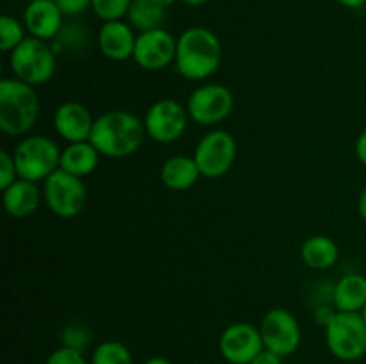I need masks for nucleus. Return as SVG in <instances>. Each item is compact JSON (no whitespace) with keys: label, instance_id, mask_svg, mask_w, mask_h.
I'll return each instance as SVG.
<instances>
[{"label":"nucleus","instance_id":"29","mask_svg":"<svg viewBox=\"0 0 366 364\" xmlns=\"http://www.w3.org/2000/svg\"><path fill=\"white\" fill-rule=\"evenodd\" d=\"M64 16H79L92 7V0H54Z\"/></svg>","mask_w":366,"mask_h":364},{"label":"nucleus","instance_id":"25","mask_svg":"<svg viewBox=\"0 0 366 364\" xmlns=\"http://www.w3.org/2000/svg\"><path fill=\"white\" fill-rule=\"evenodd\" d=\"M132 0H92V11L102 21L122 20L127 16Z\"/></svg>","mask_w":366,"mask_h":364},{"label":"nucleus","instance_id":"16","mask_svg":"<svg viewBox=\"0 0 366 364\" xmlns=\"http://www.w3.org/2000/svg\"><path fill=\"white\" fill-rule=\"evenodd\" d=\"M136 38L134 29L125 21H104L99 31V49L104 57L122 63L134 56Z\"/></svg>","mask_w":366,"mask_h":364},{"label":"nucleus","instance_id":"17","mask_svg":"<svg viewBox=\"0 0 366 364\" xmlns=\"http://www.w3.org/2000/svg\"><path fill=\"white\" fill-rule=\"evenodd\" d=\"M4 209L13 218H29L41 203V189L38 182L18 178L9 188L2 189Z\"/></svg>","mask_w":366,"mask_h":364},{"label":"nucleus","instance_id":"15","mask_svg":"<svg viewBox=\"0 0 366 364\" xmlns=\"http://www.w3.org/2000/svg\"><path fill=\"white\" fill-rule=\"evenodd\" d=\"M63 16L54 0H31L24 11V25L32 38L49 41L59 34Z\"/></svg>","mask_w":366,"mask_h":364},{"label":"nucleus","instance_id":"32","mask_svg":"<svg viewBox=\"0 0 366 364\" xmlns=\"http://www.w3.org/2000/svg\"><path fill=\"white\" fill-rule=\"evenodd\" d=\"M357 211H360V216L363 218V221L366 223V186L363 191H361L360 198H357Z\"/></svg>","mask_w":366,"mask_h":364},{"label":"nucleus","instance_id":"22","mask_svg":"<svg viewBox=\"0 0 366 364\" xmlns=\"http://www.w3.org/2000/svg\"><path fill=\"white\" fill-rule=\"evenodd\" d=\"M167 18V9L156 0H132L127 13V24L139 32L161 29Z\"/></svg>","mask_w":366,"mask_h":364},{"label":"nucleus","instance_id":"20","mask_svg":"<svg viewBox=\"0 0 366 364\" xmlns=\"http://www.w3.org/2000/svg\"><path fill=\"white\" fill-rule=\"evenodd\" d=\"M300 257L304 264L311 270L324 271L338 263L340 248L336 241L329 236L315 234L307 238L300 246Z\"/></svg>","mask_w":366,"mask_h":364},{"label":"nucleus","instance_id":"27","mask_svg":"<svg viewBox=\"0 0 366 364\" xmlns=\"http://www.w3.org/2000/svg\"><path fill=\"white\" fill-rule=\"evenodd\" d=\"M63 346H70L75 350H84L89 343V332L88 328L81 327V325H68L63 332Z\"/></svg>","mask_w":366,"mask_h":364},{"label":"nucleus","instance_id":"28","mask_svg":"<svg viewBox=\"0 0 366 364\" xmlns=\"http://www.w3.org/2000/svg\"><path fill=\"white\" fill-rule=\"evenodd\" d=\"M45 364H88L81 350L70 348V346H61L54 350L49 355Z\"/></svg>","mask_w":366,"mask_h":364},{"label":"nucleus","instance_id":"36","mask_svg":"<svg viewBox=\"0 0 366 364\" xmlns=\"http://www.w3.org/2000/svg\"><path fill=\"white\" fill-rule=\"evenodd\" d=\"M157 4H159L161 7H164V9H168V7H172L174 6L175 2H177V0H156Z\"/></svg>","mask_w":366,"mask_h":364},{"label":"nucleus","instance_id":"8","mask_svg":"<svg viewBox=\"0 0 366 364\" xmlns=\"http://www.w3.org/2000/svg\"><path fill=\"white\" fill-rule=\"evenodd\" d=\"M236 156H238V145L234 136L222 128H214L204 134L193 152V159L199 166L200 175L206 178H220L229 173Z\"/></svg>","mask_w":366,"mask_h":364},{"label":"nucleus","instance_id":"24","mask_svg":"<svg viewBox=\"0 0 366 364\" xmlns=\"http://www.w3.org/2000/svg\"><path fill=\"white\" fill-rule=\"evenodd\" d=\"M25 31H27L25 25L20 24L16 18L4 14L0 18V50L6 54L13 52L16 46H20L27 39Z\"/></svg>","mask_w":366,"mask_h":364},{"label":"nucleus","instance_id":"38","mask_svg":"<svg viewBox=\"0 0 366 364\" xmlns=\"http://www.w3.org/2000/svg\"><path fill=\"white\" fill-rule=\"evenodd\" d=\"M200 364H202V363H200Z\"/></svg>","mask_w":366,"mask_h":364},{"label":"nucleus","instance_id":"35","mask_svg":"<svg viewBox=\"0 0 366 364\" xmlns=\"http://www.w3.org/2000/svg\"><path fill=\"white\" fill-rule=\"evenodd\" d=\"M179 2L186 4V6L199 7V6H204V4H207V2H209V0H179Z\"/></svg>","mask_w":366,"mask_h":364},{"label":"nucleus","instance_id":"23","mask_svg":"<svg viewBox=\"0 0 366 364\" xmlns=\"http://www.w3.org/2000/svg\"><path fill=\"white\" fill-rule=\"evenodd\" d=\"M92 364H132V353L124 343L104 341L93 352Z\"/></svg>","mask_w":366,"mask_h":364},{"label":"nucleus","instance_id":"26","mask_svg":"<svg viewBox=\"0 0 366 364\" xmlns=\"http://www.w3.org/2000/svg\"><path fill=\"white\" fill-rule=\"evenodd\" d=\"M18 178L20 177H18L14 156L7 150H0V189L9 188Z\"/></svg>","mask_w":366,"mask_h":364},{"label":"nucleus","instance_id":"11","mask_svg":"<svg viewBox=\"0 0 366 364\" xmlns=\"http://www.w3.org/2000/svg\"><path fill=\"white\" fill-rule=\"evenodd\" d=\"M259 330L264 348L281 357L295 353L300 346V339H302L297 318L282 307H274L264 314Z\"/></svg>","mask_w":366,"mask_h":364},{"label":"nucleus","instance_id":"1","mask_svg":"<svg viewBox=\"0 0 366 364\" xmlns=\"http://www.w3.org/2000/svg\"><path fill=\"white\" fill-rule=\"evenodd\" d=\"M145 138V123L136 114L114 109L95 118L89 141L102 157L125 159L142 148Z\"/></svg>","mask_w":366,"mask_h":364},{"label":"nucleus","instance_id":"7","mask_svg":"<svg viewBox=\"0 0 366 364\" xmlns=\"http://www.w3.org/2000/svg\"><path fill=\"white\" fill-rule=\"evenodd\" d=\"M43 198L56 216L68 220L84 211L88 191L81 177H75L59 168L43 182Z\"/></svg>","mask_w":366,"mask_h":364},{"label":"nucleus","instance_id":"34","mask_svg":"<svg viewBox=\"0 0 366 364\" xmlns=\"http://www.w3.org/2000/svg\"><path fill=\"white\" fill-rule=\"evenodd\" d=\"M145 364H172V360H168L167 357H150Z\"/></svg>","mask_w":366,"mask_h":364},{"label":"nucleus","instance_id":"21","mask_svg":"<svg viewBox=\"0 0 366 364\" xmlns=\"http://www.w3.org/2000/svg\"><path fill=\"white\" fill-rule=\"evenodd\" d=\"M336 310L342 313H361L366 305V277L361 273H347L336 282L335 295Z\"/></svg>","mask_w":366,"mask_h":364},{"label":"nucleus","instance_id":"3","mask_svg":"<svg viewBox=\"0 0 366 364\" xmlns=\"http://www.w3.org/2000/svg\"><path fill=\"white\" fill-rule=\"evenodd\" d=\"M39 116V98L34 86L16 77L0 81V131L13 138L25 136Z\"/></svg>","mask_w":366,"mask_h":364},{"label":"nucleus","instance_id":"5","mask_svg":"<svg viewBox=\"0 0 366 364\" xmlns=\"http://www.w3.org/2000/svg\"><path fill=\"white\" fill-rule=\"evenodd\" d=\"M13 75L31 86H43L56 74V54L46 41L29 36L9 54Z\"/></svg>","mask_w":366,"mask_h":364},{"label":"nucleus","instance_id":"9","mask_svg":"<svg viewBox=\"0 0 366 364\" xmlns=\"http://www.w3.org/2000/svg\"><path fill=\"white\" fill-rule=\"evenodd\" d=\"M189 114L184 106L172 98H163L154 102L149 107L145 114V131L150 139L163 145H170L177 139L182 138V134L188 128Z\"/></svg>","mask_w":366,"mask_h":364},{"label":"nucleus","instance_id":"2","mask_svg":"<svg viewBox=\"0 0 366 364\" xmlns=\"http://www.w3.org/2000/svg\"><path fill=\"white\" fill-rule=\"evenodd\" d=\"M175 70L188 81H206L222 64V43L211 29L189 27L177 38Z\"/></svg>","mask_w":366,"mask_h":364},{"label":"nucleus","instance_id":"31","mask_svg":"<svg viewBox=\"0 0 366 364\" xmlns=\"http://www.w3.org/2000/svg\"><path fill=\"white\" fill-rule=\"evenodd\" d=\"M356 157L363 166H366V128L356 139Z\"/></svg>","mask_w":366,"mask_h":364},{"label":"nucleus","instance_id":"18","mask_svg":"<svg viewBox=\"0 0 366 364\" xmlns=\"http://www.w3.org/2000/svg\"><path fill=\"white\" fill-rule=\"evenodd\" d=\"M200 175L195 159L186 156H172L161 166V182L172 191H186L199 182Z\"/></svg>","mask_w":366,"mask_h":364},{"label":"nucleus","instance_id":"30","mask_svg":"<svg viewBox=\"0 0 366 364\" xmlns=\"http://www.w3.org/2000/svg\"><path fill=\"white\" fill-rule=\"evenodd\" d=\"M250 364H282V357L264 348Z\"/></svg>","mask_w":366,"mask_h":364},{"label":"nucleus","instance_id":"14","mask_svg":"<svg viewBox=\"0 0 366 364\" xmlns=\"http://www.w3.org/2000/svg\"><path fill=\"white\" fill-rule=\"evenodd\" d=\"M95 118L81 102H64L54 113V128L66 143L89 141Z\"/></svg>","mask_w":366,"mask_h":364},{"label":"nucleus","instance_id":"19","mask_svg":"<svg viewBox=\"0 0 366 364\" xmlns=\"http://www.w3.org/2000/svg\"><path fill=\"white\" fill-rule=\"evenodd\" d=\"M99 150L93 146L92 141L68 143L61 152V170L75 175V177H88L99 168L100 161Z\"/></svg>","mask_w":366,"mask_h":364},{"label":"nucleus","instance_id":"37","mask_svg":"<svg viewBox=\"0 0 366 364\" xmlns=\"http://www.w3.org/2000/svg\"><path fill=\"white\" fill-rule=\"evenodd\" d=\"M361 316H363V318H365V321H366V305H365V309L361 310Z\"/></svg>","mask_w":366,"mask_h":364},{"label":"nucleus","instance_id":"4","mask_svg":"<svg viewBox=\"0 0 366 364\" xmlns=\"http://www.w3.org/2000/svg\"><path fill=\"white\" fill-rule=\"evenodd\" d=\"M61 152L54 139L46 136H25L14 148L18 177L31 182H45L56 170H59Z\"/></svg>","mask_w":366,"mask_h":364},{"label":"nucleus","instance_id":"10","mask_svg":"<svg viewBox=\"0 0 366 364\" xmlns=\"http://www.w3.org/2000/svg\"><path fill=\"white\" fill-rule=\"evenodd\" d=\"M234 107L232 91L224 84H202L189 95L188 109L189 120L199 125H217L229 118Z\"/></svg>","mask_w":366,"mask_h":364},{"label":"nucleus","instance_id":"33","mask_svg":"<svg viewBox=\"0 0 366 364\" xmlns=\"http://www.w3.org/2000/svg\"><path fill=\"white\" fill-rule=\"evenodd\" d=\"M338 4H342L343 7H349V9H360L366 4V0H336Z\"/></svg>","mask_w":366,"mask_h":364},{"label":"nucleus","instance_id":"13","mask_svg":"<svg viewBox=\"0 0 366 364\" xmlns=\"http://www.w3.org/2000/svg\"><path fill=\"white\" fill-rule=\"evenodd\" d=\"M220 353L231 364H250L264 350L259 327L247 321L232 323L222 332Z\"/></svg>","mask_w":366,"mask_h":364},{"label":"nucleus","instance_id":"6","mask_svg":"<svg viewBox=\"0 0 366 364\" xmlns=\"http://www.w3.org/2000/svg\"><path fill=\"white\" fill-rule=\"evenodd\" d=\"M325 341L336 359L347 363L361 359L366 353L365 318L361 313L336 310L331 321L325 325Z\"/></svg>","mask_w":366,"mask_h":364},{"label":"nucleus","instance_id":"12","mask_svg":"<svg viewBox=\"0 0 366 364\" xmlns=\"http://www.w3.org/2000/svg\"><path fill=\"white\" fill-rule=\"evenodd\" d=\"M177 54V38L167 29L139 32L134 46V63L147 71H159L175 63Z\"/></svg>","mask_w":366,"mask_h":364}]
</instances>
